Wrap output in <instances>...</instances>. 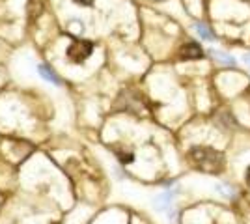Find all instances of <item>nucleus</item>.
Returning a JSON list of instances; mask_svg holds the SVG:
<instances>
[{"instance_id": "1", "label": "nucleus", "mask_w": 250, "mask_h": 224, "mask_svg": "<svg viewBox=\"0 0 250 224\" xmlns=\"http://www.w3.org/2000/svg\"><path fill=\"white\" fill-rule=\"evenodd\" d=\"M190 155H192V159L196 161V164H198L200 168H204V170L208 172L220 170L222 164H224L222 153H219V151H215V149L211 148H194L190 151Z\"/></svg>"}, {"instance_id": "2", "label": "nucleus", "mask_w": 250, "mask_h": 224, "mask_svg": "<svg viewBox=\"0 0 250 224\" xmlns=\"http://www.w3.org/2000/svg\"><path fill=\"white\" fill-rule=\"evenodd\" d=\"M94 51V45L92 41H88V40H77L69 45V49H67V58L71 60V62H77V64H81L84 62L90 54Z\"/></svg>"}, {"instance_id": "3", "label": "nucleus", "mask_w": 250, "mask_h": 224, "mask_svg": "<svg viewBox=\"0 0 250 224\" xmlns=\"http://www.w3.org/2000/svg\"><path fill=\"white\" fill-rule=\"evenodd\" d=\"M179 56L183 60H198V58L204 56V51H202V47H200L198 43H187V45L181 47Z\"/></svg>"}, {"instance_id": "4", "label": "nucleus", "mask_w": 250, "mask_h": 224, "mask_svg": "<svg viewBox=\"0 0 250 224\" xmlns=\"http://www.w3.org/2000/svg\"><path fill=\"white\" fill-rule=\"evenodd\" d=\"M209 53H211V56H213V58H215L217 62H220V64L235 65V58H233V56H229L228 53H224V51H217V49H211Z\"/></svg>"}, {"instance_id": "5", "label": "nucleus", "mask_w": 250, "mask_h": 224, "mask_svg": "<svg viewBox=\"0 0 250 224\" xmlns=\"http://www.w3.org/2000/svg\"><path fill=\"white\" fill-rule=\"evenodd\" d=\"M38 71H40V75H42L45 81H49V82H52V84H56V86L60 84V77L54 73L51 67H47V65L42 64L40 67H38Z\"/></svg>"}, {"instance_id": "6", "label": "nucleus", "mask_w": 250, "mask_h": 224, "mask_svg": "<svg viewBox=\"0 0 250 224\" xmlns=\"http://www.w3.org/2000/svg\"><path fill=\"white\" fill-rule=\"evenodd\" d=\"M196 32H198L200 38H204L206 41H211L213 40V34L209 30L208 26H204V24H196Z\"/></svg>"}, {"instance_id": "7", "label": "nucleus", "mask_w": 250, "mask_h": 224, "mask_svg": "<svg viewBox=\"0 0 250 224\" xmlns=\"http://www.w3.org/2000/svg\"><path fill=\"white\" fill-rule=\"evenodd\" d=\"M67 30H71V32H75V34H83L84 32L83 21H77V19L69 21V22H67Z\"/></svg>"}, {"instance_id": "8", "label": "nucleus", "mask_w": 250, "mask_h": 224, "mask_svg": "<svg viewBox=\"0 0 250 224\" xmlns=\"http://www.w3.org/2000/svg\"><path fill=\"white\" fill-rule=\"evenodd\" d=\"M73 2L81 4V6H92V2H94V0H73Z\"/></svg>"}, {"instance_id": "9", "label": "nucleus", "mask_w": 250, "mask_h": 224, "mask_svg": "<svg viewBox=\"0 0 250 224\" xmlns=\"http://www.w3.org/2000/svg\"><path fill=\"white\" fill-rule=\"evenodd\" d=\"M245 182H247V185L250 187V166L247 168V172H245Z\"/></svg>"}, {"instance_id": "10", "label": "nucleus", "mask_w": 250, "mask_h": 224, "mask_svg": "<svg viewBox=\"0 0 250 224\" xmlns=\"http://www.w3.org/2000/svg\"><path fill=\"white\" fill-rule=\"evenodd\" d=\"M245 60H247V62L250 64V56H245Z\"/></svg>"}]
</instances>
